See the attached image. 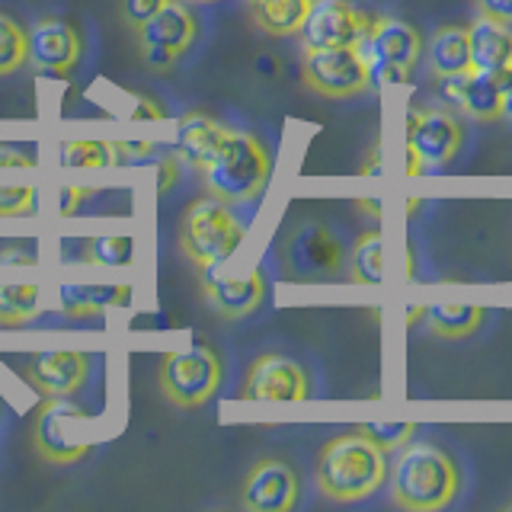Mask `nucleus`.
I'll return each instance as SVG.
<instances>
[{"label":"nucleus","mask_w":512,"mask_h":512,"mask_svg":"<svg viewBox=\"0 0 512 512\" xmlns=\"http://www.w3.org/2000/svg\"><path fill=\"white\" fill-rule=\"evenodd\" d=\"M317 490L333 503H359L388 480V452L362 429L333 436L314 464Z\"/></svg>","instance_id":"1"},{"label":"nucleus","mask_w":512,"mask_h":512,"mask_svg":"<svg viewBox=\"0 0 512 512\" xmlns=\"http://www.w3.org/2000/svg\"><path fill=\"white\" fill-rule=\"evenodd\" d=\"M391 474V500L407 512H436L455 503L461 471L455 458L432 442H413L397 455Z\"/></svg>","instance_id":"2"},{"label":"nucleus","mask_w":512,"mask_h":512,"mask_svg":"<svg viewBox=\"0 0 512 512\" xmlns=\"http://www.w3.org/2000/svg\"><path fill=\"white\" fill-rule=\"evenodd\" d=\"M202 183L208 196L228 205H247L263 196L272 176V154L266 141L244 128H228L218 151L202 167Z\"/></svg>","instance_id":"3"},{"label":"nucleus","mask_w":512,"mask_h":512,"mask_svg":"<svg viewBox=\"0 0 512 512\" xmlns=\"http://www.w3.org/2000/svg\"><path fill=\"white\" fill-rule=\"evenodd\" d=\"M244 237H247V224L231 212L228 202H221L215 196L192 199L180 224H176L180 250L196 269L224 266L234 256V250L244 244Z\"/></svg>","instance_id":"4"},{"label":"nucleus","mask_w":512,"mask_h":512,"mask_svg":"<svg viewBox=\"0 0 512 512\" xmlns=\"http://www.w3.org/2000/svg\"><path fill=\"white\" fill-rule=\"evenodd\" d=\"M29 442L45 464H77L93 452V420L71 397H42Z\"/></svg>","instance_id":"5"},{"label":"nucleus","mask_w":512,"mask_h":512,"mask_svg":"<svg viewBox=\"0 0 512 512\" xmlns=\"http://www.w3.org/2000/svg\"><path fill=\"white\" fill-rule=\"evenodd\" d=\"M372 84H407L423 58V39L416 26L394 16H372V26L359 42Z\"/></svg>","instance_id":"6"},{"label":"nucleus","mask_w":512,"mask_h":512,"mask_svg":"<svg viewBox=\"0 0 512 512\" xmlns=\"http://www.w3.org/2000/svg\"><path fill=\"white\" fill-rule=\"evenodd\" d=\"M407 176H420L432 167H445L464 148V128L455 112L442 106H413L404 122Z\"/></svg>","instance_id":"7"},{"label":"nucleus","mask_w":512,"mask_h":512,"mask_svg":"<svg viewBox=\"0 0 512 512\" xmlns=\"http://www.w3.org/2000/svg\"><path fill=\"white\" fill-rule=\"evenodd\" d=\"M224 378L221 356L205 343H196L186 352H167L157 365V384L173 407L199 410L212 400Z\"/></svg>","instance_id":"8"},{"label":"nucleus","mask_w":512,"mask_h":512,"mask_svg":"<svg viewBox=\"0 0 512 512\" xmlns=\"http://www.w3.org/2000/svg\"><path fill=\"white\" fill-rule=\"evenodd\" d=\"M144 68L170 71L199 42V16L186 0H167L148 23L135 29Z\"/></svg>","instance_id":"9"},{"label":"nucleus","mask_w":512,"mask_h":512,"mask_svg":"<svg viewBox=\"0 0 512 512\" xmlns=\"http://www.w3.org/2000/svg\"><path fill=\"white\" fill-rule=\"evenodd\" d=\"M301 84L324 100H352L372 87V74L359 45L308 48L301 61Z\"/></svg>","instance_id":"10"},{"label":"nucleus","mask_w":512,"mask_h":512,"mask_svg":"<svg viewBox=\"0 0 512 512\" xmlns=\"http://www.w3.org/2000/svg\"><path fill=\"white\" fill-rule=\"evenodd\" d=\"M282 263L292 282H327L343 269V244L324 224H301L285 240Z\"/></svg>","instance_id":"11"},{"label":"nucleus","mask_w":512,"mask_h":512,"mask_svg":"<svg viewBox=\"0 0 512 512\" xmlns=\"http://www.w3.org/2000/svg\"><path fill=\"white\" fill-rule=\"evenodd\" d=\"M372 26V13L352 0H314L304 26L298 29L301 48H343L359 45Z\"/></svg>","instance_id":"12"},{"label":"nucleus","mask_w":512,"mask_h":512,"mask_svg":"<svg viewBox=\"0 0 512 512\" xmlns=\"http://www.w3.org/2000/svg\"><path fill=\"white\" fill-rule=\"evenodd\" d=\"M199 285L212 311L224 320L250 317L266 301V276L260 266L250 272H224L221 266L199 269Z\"/></svg>","instance_id":"13"},{"label":"nucleus","mask_w":512,"mask_h":512,"mask_svg":"<svg viewBox=\"0 0 512 512\" xmlns=\"http://www.w3.org/2000/svg\"><path fill=\"white\" fill-rule=\"evenodd\" d=\"M26 45L32 68L42 77L55 80L71 77L80 58H84V36L68 20H58V16H45V20L32 26L26 32Z\"/></svg>","instance_id":"14"},{"label":"nucleus","mask_w":512,"mask_h":512,"mask_svg":"<svg viewBox=\"0 0 512 512\" xmlns=\"http://www.w3.org/2000/svg\"><path fill=\"white\" fill-rule=\"evenodd\" d=\"M244 400H308L311 375L298 359L263 352L247 368V378L237 391Z\"/></svg>","instance_id":"15"},{"label":"nucleus","mask_w":512,"mask_h":512,"mask_svg":"<svg viewBox=\"0 0 512 512\" xmlns=\"http://www.w3.org/2000/svg\"><path fill=\"white\" fill-rule=\"evenodd\" d=\"M301 496L298 471L282 458H260L240 487V506L250 512H292Z\"/></svg>","instance_id":"16"},{"label":"nucleus","mask_w":512,"mask_h":512,"mask_svg":"<svg viewBox=\"0 0 512 512\" xmlns=\"http://www.w3.org/2000/svg\"><path fill=\"white\" fill-rule=\"evenodd\" d=\"M20 375L39 397H74L90 378V356L77 349L36 352L20 365Z\"/></svg>","instance_id":"17"},{"label":"nucleus","mask_w":512,"mask_h":512,"mask_svg":"<svg viewBox=\"0 0 512 512\" xmlns=\"http://www.w3.org/2000/svg\"><path fill=\"white\" fill-rule=\"evenodd\" d=\"M512 84V68L506 71H468L442 77V90L461 112L477 122H500L503 93Z\"/></svg>","instance_id":"18"},{"label":"nucleus","mask_w":512,"mask_h":512,"mask_svg":"<svg viewBox=\"0 0 512 512\" xmlns=\"http://www.w3.org/2000/svg\"><path fill=\"white\" fill-rule=\"evenodd\" d=\"M224 135H228V125L202 109H192L176 122V157L186 160L196 173H202V167L212 160Z\"/></svg>","instance_id":"19"},{"label":"nucleus","mask_w":512,"mask_h":512,"mask_svg":"<svg viewBox=\"0 0 512 512\" xmlns=\"http://www.w3.org/2000/svg\"><path fill=\"white\" fill-rule=\"evenodd\" d=\"M471 71H506L512 68V26L477 16L468 26Z\"/></svg>","instance_id":"20"},{"label":"nucleus","mask_w":512,"mask_h":512,"mask_svg":"<svg viewBox=\"0 0 512 512\" xmlns=\"http://www.w3.org/2000/svg\"><path fill=\"white\" fill-rule=\"evenodd\" d=\"M429 68L432 77H455V74H468L471 71V45H468V26L448 23L442 29L432 32L429 39Z\"/></svg>","instance_id":"21"},{"label":"nucleus","mask_w":512,"mask_h":512,"mask_svg":"<svg viewBox=\"0 0 512 512\" xmlns=\"http://www.w3.org/2000/svg\"><path fill=\"white\" fill-rule=\"evenodd\" d=\"M487 320L484 304H468V301H439L426 304V324L439 340H468Z\"/></svg>","instance_id":"22"},{"label":"nucleus","mask_w":512,"mask_h":512,"mask_svg":"<svg viewBox=\"0 0 512 512\" xmlns=\"http://www.w3.org/2000/svg\"><path fill=\"white\" fill-rule=\"evenodd\" d=\"M311 4L314 0H253V4H247V10L256 29L266 32V36L285 39V36H298Z\"/></svg>","instance_id":"23"},{"label":"nucleus","mask_w":512,"mask_h":512,"mask_svg":"<svg viewBox=\"0 0 512 512\" xmlns=\"http://www.w3.org/2000/svg\"><path fill=\"white\" fill-rule=\"evenodd\" d=\"M128 301V285H61V311L74 320L100 317Z\"/></svg>","instance_id":"24"},{"label":"nucleus","mask_w":512,"mask_h":512,"mask_svg":"<svg viewBox=\"0 0 512 512\" xmlns=\"http://www.w3.org/2000/svg\"><path fill=\"white\" fill-rule=\"evenodd\" d=\"M349 279L356 285H381L384 279V237L381 231H365L349 256Z\"/></svg>","instance_id":"25"},{"label":"nucleus","mask_w":512,"mask_h":512,"mask_svg":"<svg viewBox=\"0 0 512 512\" xmlns=\"http://www.w3.org/2000/svg\"><path fill=\"white\" fill-rule=\"evenodd\" d=\"M39 314V285L0 282V327H23Z\"/></svg>","instance_id":"26"},{"label":"nucleus","mask_w":512,"mask_h":512,"mask_svg":"<svg viewBox=\"0 0 512 512\" xmlns=\"http://www.w3.org/2000/svg\"><path fill=\"white\" fill-rule=\"evenodd\" d=\"M61 164L80 170H100L122 164L116 141H64L61 144Z\"/></svg>","instance_id":"27"},{"label":"nucleus","mask_w":512,"mask_h":512,"mask_svg":"<svg viewBox=\"0 0 512 512\" xmlns=\"http://www.w3.org/2000/svg\"><path fill=\"white\" fill-rule=\"evenodd\" d=\"M26 61H29L26 29L10 13L0 10V77L16 74Z\"/></svg>","instance_id":"28"},{"label":"nucleus","mask_w":512,"mask_h":512,"mask_svg":"<svg viewBox=\"0 0 512 512\" xmlns=\"http://www.w3.org/2000/svg\"><path fill=\"white\" fill-rule=\"evenodd\" d=\"M87 266H128L132 260V240L128 237H93L80 250Z\"/></svg>","instance_id":"29"},{"label":"nucleus","mask_w":512,"mask_h":512,"mask_svg":"<svg viewBox=\"0 0 512 512\" xmlns=\"http://www.w3.org/2000/svg\"><path fill=\"white\" fill-rule=\"evenodd\" d=\"M36 212V189L0 183V218H23Z\"/></svg>","instance_id":"30"},{"label":"nucleus","mask_w":512,"mask_h":512,"mask_svg":"<svg viewBox=\"0 0 512 512\" xmlns=\"http://www.w3.org/2000/svg\"><path fill=\"white\" fill-rule=\"evenodd\" d=\"M359 429L365 432V436H372L384 448V452H391V448L410 442V436L416 432L413 423H368V426H359Z\"/></svg>","instance_id":"31"},{"label":"nucleus","mask_w":512,"mask_h":512,"mask_svg":"<svg viewBox=\"0 0 512 512\" xmlns=\"http://www.w3.org/2000/svg\"><path fill=\"white\" fill-rule=\"evenodd\" d=\"M164 4L167 0H116V10H119V20L135 32L148 23Z\"/></svg>","instance_id":"32"},{"label":"nucleus","mask_w":512,"mask_h":512,"mask_svg":"<svg viewBox=\"0 0 512 512\" xmlns=\"http://www.w3.org/2000/svg\"><path fill=\"white\" fill-rule=\"evenodd\" d=\"M90 196H93V189H87V186H61V192H58V215L61 218L74 215L77 208H80V202H87Z\"/></svg>","instance_id":"33"},{"label":"nucleus","mask_w":512,"mask_h":512,"mask_svg":"<svg viewBox=\"0 0 512 512\" xmlns=\"http://www.w3.org/2000/svg\"><path fill=\"white\" fill-rule=\"evenodd\" d=\"M480 16H490V20H500L512 26V0H477Z\"/></svg>","instance_id":"34"},{"label":"nucleus","mask_w":512,"mask_h":512,"mask_svg":"<svg viewBox=\"0 0 512 512\" xmlns=\"http://www.w3.org/2000/svg\"><path fill=\"white\" fill-rule=\"evenodd\" d=\"M0 167H36V160H32L29 154H23L20 148H13V144H4L0 141Z\"/></svg>","instance_id":"35"},{"label":"nucleus","mask_w":512,"mask_h":512,"mask_svg":"<svg viewBox=\"0 0 512 512\" xmlns=\"http://www.w3.org/2000/svg\"><path fill=\"white\" fill-rule=\"evenodd\" d=\"M176 173H180V157L170 154L160 160V192H167L170 186H176Z\"/></svg>","instance_id":"36"},{"label":"nucleus","mask_w":512,"mask_h":512,"mask_svg":"<svg viewBox=\"0 0 512 512\" xmlns=\"http://www.w3.org/2000/svg\"><path fill=\"white\" fill-rule=\"evenodd\" d=\"M141 106L132 112V119H141V116H151V119H164V112H160V109H154L151 106V100H138Z\"/></svg>","instance_id":"37"},{"label":"nucleus","mask_w":512,"mask_h":512,"mask_svg":"<svg viewBox=\"0 0 512 512\" xmlns=\"http://www.w3.org/2000/svg\"><path fill=\"white\" fill-rule=\"evenodd\" d=\"M500 119L512 125V84H509V87H506V93H503V109H500Z\"/></svg>","instance_id":"38"},{"label":"nucleus","mask_w":512,"mask_h":512,"mask_svg":"<svg viewBox=\"0 0 512 512\" xmlns=\"http://www.w3.org/2000/svg\"><path fill=\"white\" fill-rule=\"evenodd\" d=\"M420 317H426V304H413V308L407 311V327H413Z\"/></svg>","instance_id":"39"},{"label":"nucleus","mask_w":512,"mask_h":512,"mask_svg":"<svg viewBox=\"0 0 512 512\" xmlns=\"http://www.w3.org/2000/svg\"><path fill=\"white\" fill-rule=\"evenodd\" d=\"M362 173H365V176H375V173H381V164H378V148L372 151V157H368V164L362 167Z\"/></svg>","instance_id":"40"},{"label":"nucleus","mask_w":512,"mask_h":512,"mask_svg":"<svg viewBox=\"0 0 512 512\" xmlns=\"http://www.w3.org/2000/svg\"><path fill=\"white\" fill-rule=\"evenodd\" d=\"M359 205L365 208V212H368V215H375V218L381 215V208H378V202H372V199H362Z\"/></svg>","instance_id":"41"},{"label":"nucleus","mask_w":512,"mask_h":512,"mask_svg":"<svg viewBox=\"0 0 512 512\" xmlns=\"http://www.w3.org/2000/svg\"><path fill=\"white\" fill-rule=\"evenodd\" d=\"M186 4H218V0H186Z\"/></svg>","instance_id":"42"},{"label":"nucleus","mask_w":512,"mask_h":512,"mask_svg":"<svg viewBox=\"0 0 512 512\" xmlns=\"http://www.w3.org/2000/svg\"><path fill=\"white\" fill-rule=\"evenodd\" d=\"M247 4H253V0H247Z\"/></svg>","instance_id":"43"}]
</instances>
